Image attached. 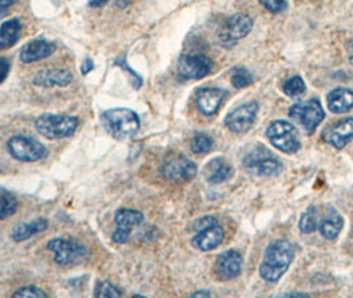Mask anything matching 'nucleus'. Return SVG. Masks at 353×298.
Returning a JSON list of instances; mask_svg holds the SVG:
<instances>
[{
  "label": "nucleus",
  "mask_w": 353,
  "mask_h": 298,
  "mask_svg": "<svg viewBox=\"0 0 353 298\" xmlns=\"http://www.w3.org/2000/svg\"><path fill=\"white\" fill-rule=\"evenodd\" d=\"M294 257H295V249L288 240L279 239L272 242L270 246H267L263 262L259 268V273L262 279L268 282L279 280L288 270Z\"/></svg>",
  "instance_id": "f257e3e1"
},
{
  "label": "nucleus",
  "mask_w": 353,
  "mask_h": 298,
  "mask_svg": "<svg viewBox=\"0 0 353 298\" xmlns=\"http://www.w3.org/2000/svg\"><path fill=\"white\" fill-rule=\"evenodd\" d=\"M101 123L106 131L116 140H126L137 136L140 130V118L130 109L117 107L103 113Z\"/></svg>",
  "instance_id": "f03ea898"
},
{
  "label": "nucleus",
  "mask_w": 353,
  "mask_h": 298,
  "mask_svg": "<svg viewBox=\"0 0 353 298\" xmlns=\"http://www.w3.org/2000/svg\"><path fill=\"white\" fill-rule=\"evenodd\" d=\"M79 120L67 114H41L36 118V130L47 140H63L71 137L79 127Z\"/></svg>",
  "instance_id": "7ed1b4c3"
},
{
  "label": "nucleus",
  "mask_w": 353,
  "mask_h": 298,
  "mask_svg": "<svg viewBox=\"0 0 353 298\" xmlns=\"http://www.w3.org/2000/svg\"><path fill=\"white\" fill-rule=\"evenodd\" d=\"M271 145L285 154H295L301 149L296 129L288 121H274L265 131Z\"/></svg>",
  "instance_id": "20e7f679"
},
{
  "label": "nucleus",
  "mask_w": 353,
  "mask_h": 298,
  "mask_svg": "<svg viewBox=\"0 0 353 298\" xmlns=\"http://www.w3.org/2000/svg\"><path fill=\"white\" fill-rule=\"evenodd\" d=\"M8 153L20 162H37L48 156L46 146L28 136H14L7 142Z\"/></svg>",
  "instance_id": "39448f33"
},
{
  "label": "nucleus",
  "mask_w": 353,
  "mask_h": 298,
  "mask_svg": "<svg viewBox=\"0 0 353 298\" xmlns=\"http://www.w3.org/2000/svg\"><path fill=\"white\" fill-rule=\"evenodd\" d=\"M288 116L301 125L307 134H312L325 117L320 101L316 98L295 104L290 107Z\"/></svg>",
  "instance_id": "423d86ee"
},
{
  "label": "nucleus",
  "mask_w": 353,
  "mask_h": 298,
  "mask_svg": "<svg viewBox=\"0 0 353 298\" xmlns=\"http://www.w3.org/2000/svg\"><path fill=\"white\" fill-rule=\"evenodd\" d=\"M245 167L255 176H274L281 173L282 163L265 147H256L245 158Z\"/></svg>",
  "instance_id": "0eeeda50"
},
{
  "label": "nucleus",
  "mask_w": 353,
  "mask_h": 298,
  "mask_svg": "<svg viewBox=\"0 0 353 298\" xmlns=\"http://www.w3.org/2000/svg\"><path fill=\"white\" fill-rule=\"evenodd\" d=\"M254 27V20L248 14H235L230 17L219 31V44L223 48H232L238 40L246 37Z\"/></svg>",
  "instance_id": "6e6552de"
},
{
  "label": "nucleus",
  "mask_w": 353,
  "mask_h": 298,
  "mask_svg": "<svg viewBox=\"0 0 353 298\" xmlns=\"http://www.w3.org/2000/svg\"><path fill=\"white\" fill-rule=\"evenodd\" d=\"M161 173L169 180L189 182L196 175V164L183 156H170L163 160Z\"/></svg>",
  "instance_id": "1a4fd4ad"
},
{
  "label": "nucleus",
  "mask_w": 353,
  "mask_h": 298,
  "mask_svg": "<svg viewBox=\"0 0 353 298\" xmlns=\"http://www.w3.org/2000/svg\"><path fill=\"white\" fill-rule=\"evenodd\" d=\"M212 70V61L205 54H182L178 60V73L186 80H201Z\"/></svg>",
  "instance_id": "9d476101"
},
{
  "label": "nucleus",
  "mask_w": 353,
  "mask_h": 298,
  "mask_svg": "<svg viewBox=\"0 0 353 298\" xmlns=\"http://www.w3.org/2000/svg\"><path fill=\"white\" fill-rule=\"evenodd\" d=\"M47 248L53 252L54 262L60 265L79 263L87 255V248L68 239H53Z\"/></svg>",
  "instance_id": "9b49d317"
},
{
  "label": "nucleus",
  "mask_w": 353,
  "mask_h": 298,
  "mask_svg": "<svg viewBox=\"0 0 353 298\" xmlns=\"http://www.w3.org/2000/svg\"><path fill=\"white\" fill-rule=\"evenodd\" d=\"M114 222L117 228L113 232L112 240L117 244H124L129 240L132 229L140 226L143 222V215L140 211L121 209L116 212Z\"/></svg>",
  "instance_id": "f8f14e48"
},
{
  "label": "nucleus",
  "mask_w": 353,
  "mask_h": 298,
  "mask_svg": "<svg viewBox=\"0 0 353 298\" xmlns=\"http://www.w3.org/2000/svg\"><path fill=\"white\" fill-rule=\"evenodd\" d=\"M259 105L256 101H251L248 104L239 106L228 114L225 123L232 133L241 134L248 131V129L255 123Z\"/></svg>",
  "instance_id": "ddd939ff"
},
{
  "label": "nucleus",
  "mask_w": 353,
  "mask_h": 298,
  "mask_svg": "<svg viewBox=\"0 0 353 298\" xmlns=\"http://www.w3.org/2000/svg\"><path fill=\"white\" fill-rule=\"evenodd\" d=\"M243 259L236 251H226L221 253L215 263V272L222 280H232L242 273Z\"/></svg>",
  "instance_id": "4468645a"
},
{
  "label": "nucleus",
  "mask_w": 353,
  "mask_h": 298,
  "mask_svg": "<svg viewBox=\"0 0 353 298\" xmlns=\"http://www.w3.org/2000/svg\"><path fill=\"white\" fill-rule=\"evenodd\" d=\"M226 97V92L219 88L199 89L195 96V104L201 113L206 116H212L218 111Z\"/></svg>",
  "instance_id": "2eb2a0df"
},
{
  "label": "nucleus",
  "mask_w": 353,
  "mask_h": 298,
  "mask_svg": "<svg viewBox=\"0 0 353 298\" xmlns=\"http://www.w3.org/2000/svg\"><path fill=\"white\" fill-rule=\"evenodd\" d=\"M353 140V117L344 118L324 133V140L335 149H344L350 140Z\"/></svg>",
  "instance_id": "dca6fc26"
},
{
  "label": "nucleus",
  "mask_w": 353,
  "mask_h": 298,
  "mask_svg": "<svg viewBox=\"0 0 353 298\" xmlns=\"http://www.w3.org/2000/svg\"><path fill=\"white\" fill-rule=\"evenodd\" d=\"M223 239H225V229L222 228L218 223L196 232V235L192 240V244L199 251L208 252V251L215 249L223 242Z\"/></svg>",
  "instance_id": "f3484780"
},
{
  "label": "nucleus",
  "mask_w": 353,
  "mask_h": 298,
  "mask_svg": "<svg viewBox=\"0 0 353 298\" xmlns=\"http://www.w3.org/2000/svg\"><path fill=\"white\" fill-rule=\"evenodd\" d=\"M73 74L68 70H40L34 78V84L41 88L67 87L72 83Z\"/></svg>",
  "instance_id": "a211bd4d"
},
{
  "label": "nucleus",
  "mask_w": 353,
  "mask_h": 298,
  "mask_svg": "<svg viewBox=\"0 0 353 298\" xmlns=\"http://www.w3.org/2000/svg\"><path fill=\"white\" fill-rule=\"evenodd\" d=\"M54 51V45L52 43L43 40V39H37L32 40L30 43H27L21 51H20V60L23 63H35L44 60L47 57H50Z\"/></svg>",
  "instance_id": "6ab92c4d"
},
{
  "label": "nucleus",
  "mask_w": 353,
  "mask_h": 298,
  "mask_svg": "<svg viewBox=\"0 0 353 298\" xmlns=\"http://www.w3.org/2000/svg\"><path fill=\"white\" fill-rule=\"evenodd\" d=\"M232 175V167L226 159L214 158L205 167L206 180L212 184H221L229 180Z\"/></svg>",
  "instance_id": "aec40b11"
},
{
  "label": "nucleus",
  "mask_w": 353,
  "mask_h": 298,
  "mask_svg": "<svg viewBox=\"0 0 353 298\" xmlns=\"http://www.w3.org/2000/svg\"><path fill=\"white\" fill-rule=\"evenodd\" d=\"M344 226L343 216L335 210H328V212L321 213L319 231L323 237L332 240L339 236Z\"/></svg>",
  "instance_id": "412c9836"
},
{
  "label": "nucleus",
  "mask_w": 353,
  "mask_h": 298,
  "mask_svg": "<svg viewBox=\"0 0 353 298\" xmlns=\"http://www.w3.org/2000/svg\"><path fill=\"white\" fill-rule=\"evenodd\" d=\"M328 107L332 113L343 114L353 107V92L351 89L336 88L327 97Z\"/></svg>",
  "instance_id": "4be33fe9"
},
{
  "label": "nucleus",
  "mask_w": 353,
  "mask_h": 298,
  "mask_svg": "<svg viewBox=\"0 0 353 298\" xmlns=\"http://www.w3.org/2000/svg\"><path fill=\"white\" fill-rule=\"evenodd\" d=\"M21 35V21L19 19H10L0 25V51L14 47Z\"/></svg>",
  "instance_id": "5701e85b"
},
{
  "label": "nucleus",
  "mask_w": 353,
  "mask_h": 298,
  "mask_svg": "<svg viewBox=\"0 0 353 298\" xmlns=\"http://www.w3.org/2000/svg\"><path fill=\"white\" fill-rule=\"evenodd\" d=\"M48 228V220L47 219H35L32 222H27V223H20L15 228L12 229L11 237L15 242H24L28 240L30 237L35 236L37 233L44 232Z\"/></svg>",
  "instance_id": "b1692460"
},
{
  "label": "nucleus",
  "mask_w": 353,
  "mask_h": 298,
  "mask_svg": "<svg viewBox=\"0 0 353 298\" xmlns=\"http://www.w3.org/2000/svg\"><path fill=\"white\" fill-rule=\"evenodd\" d=\"M321 219V212L318 207H310L303 212L301 222H299V229L303 233H311L319 229Z\"/></svg>",
  "instance_id": "393cba45"
},
{
  "label": "nucleus",
  "mask_w": 353,
  "mask_h": 298,
  "mask_svg": "<svg viewBox=\"0 0 353 298\" xmlns=\"http://www.w3.org/2000/svg\"><path fill=\"white\" fill-rule=\"evenodd\" d=\"M18 210V200L12 193L0 190V220L12 216Z\"/></svg>",
  "instance_id": "a878e982"
},
{
  "label": "nucleus",
  "mask_w": 353,
  "mask_h": 298,
  "mask_svg": "<svg viewBox=\"0 0 353 298\" xmlns=\"http://www.w3.org/2000/svg\"><path fill=\"white\" fill-rule=\"evenodd\" d=\"M214 140L205 133H198L190 142V149L194 154H206L212 150Z\"/></svg>",
  "instance_id": "bb28decb"
},
{
  "label": "nucleus",
  "mask_w": 353,
  "mask_h": 298,
  "mask_svg": "<svg viewBox=\"0 0 353 298\" xmlns=\"http://www.w3.org/2000/svg\"><path fill=\"white\" fill-rule=\"evenodd\" d=\"M283 92L288 96V97H301L305 93V83L303 81L301 76H294L290 80L285 81L284 87H283Z\"/></svg>",
  "instance_id": "cd10ccee"
},
{
  "label": "nucleus",
  "mask_w": 353,
  "mask_h": 298,
  "mask_svg": "<svg viewBox=\"0 0 353 298\" xmlns=\"http://www.w3.org/2000/svg\"><path fill=\"white\" fill-rule=\"evenodd\" d=\"M123 295V292L116 286L113 285L112 282L109 281H101L97 284L96 289H94V297H109L116 298L120 297Z\"/></svg>",
  "instance_id": "c85d7f7f"
},
{
  "label": "nucleus",
  "mask_w": 353,
  "mask_h": 298,
  "mask_svg": "<svg viewBox=\"0 0 353 298\" xmlns=\"http://www.w3.org/2000/svg\"><path fill=\"white\" fill-rule=\"evenodd\" d=\"M254 81L252 74L245 68H238L231 76V84L236 89H243L251 85Z\"/></svg>",
  "instance_id": "c756f323"
},
{
  "label": "nucleus",
  "mask_w": 353,
  "mask_h": 298,
  "mask_svg": "<svg viewBox=\"0 0 353 298\" xmlns=\"http://www.w3.org/2000/svg\"><path fill=\"white\" fill-rule=\"evenodd\" d=\"M12 297L19 298V297H48V295L43 290V289H40V288H37L35 285H27V286H23V288H20L18 289L14 295H12Z\"/></svg>",
  "instance_id": "7c9ffc66"
},
{
  "label": "nucleus",
  "mask_w": 353,
  "mask_h": 298,
  "mask_svg": "<svg viewBox=\"0 0 353 298\" xmlns=\"http://www.w3.org/2000/svg\"><path fill=\"white\" fill-rule=\"evenodd\" d=\"M265 10H268L272 14H279L287 8L285 0H259Z\"/></svg>",
  "instance_id": "2f4dec72"
},
{
  "label": "nucleus",
  "mask_w": 353,
  "mask_h": 298,
  "mask_svg": "<svg viewBox=\"0 0 353 298\" xmlns=\"http://www.w3.org/2000/svg\"><path fill=\"white\" fill-rule=\"evenodd\" d=\"M116 65H120V67H123L125 70H128L129 73H130V77L134 80V83H133V87L136 89L140 88L142 84V78L134 72V70H132V68H129V65H128V63L125 61V57H119L116 61Z\"/></svg>",
  "instance_id": "473e14b6"
},
{
  "label": "nucleus",
  "mask_w": 353,
  "mask_h": 298,
  "mask_svg": "<svg viewBox=\"0 0 353 298\" xmlns=\"http://www.w3.org/2000/svg\"><path fill=\"white\" fill-rule=\"evenodd\" d=\"M214 224H218V220L214 216H203V217L195 220L194 224H193V229H194V232L196 233V232L208 228V227L214 226Z\"/></svg>",
  "instance_id": "72a5a7b5"
},
{
  "label": "nucleus",
  "mask_w": 353,
  "mask_h": 298,
  "mask_svg": "<svg viewBox=\"0 0 353 298\" xmlns=\"http://www.w3.org/2000/svg\"><path fill=\"white\" fill-rule=\"evenodd\" d=\"M10 70H11V63H10V60L6 58V57L0 58V84L7 78Z\"/></svg>",
  "instance_id": "f704fd0d"
},
{
  "label": "nucleus",
  "mask_w": 353,
  "mask_h": 298,
  "mask_svg": "<svg viewBox=\"0 0 353 298\" xmlns=\"http://www.w3.org/2000/svg\"><path fill=\"white\" fill-rule=\"evenodd\" d=\"M18 0H0V18L7 14V11L17 3Z\"/></svg>",
  "instance_id": "c9c22d12"
},
{
  "label": "nucleus",
  "mask_w": 353,
  "mask_h": 298,
  "mask_svg": "<svg viewBox=\"0 0 353 298\" xmlns=\"http://www.w3.org/2000/svg\"><path fill=\"white\" fill-rule=\"evenodd\" d=\"M94 70V64H93V61L90 60V58H85V61L83 63V65H81V73L83 74H88L89 72H92V70Z\"/></svg>",
  "instance_id": "e433bc0d"
},
{
  "label": "nucleus",
  "mask_w": 353,
  "mask_h": 298,
  "mask_svg": "<svg viewBox=\"0 0 353 298\" xmlns=\"http://www.w3.org/2000/svg\"><path fill=\"white\" fill-rule=\"evenodd\" d=\"M108 1H109V0H89V6H90V7H101V6H104Z\"/></svg>",
  "instance_id": "4c0bfd02"
},
{
  "label": "nucleus",
  "mask_w": 353,
  "mask_h": 298,
  "mask_svg": "<svg viewBox=\"0 0 353 298\" xmlns=\"http://www.w3.org/2000/svg\"><path fill=\"white\" fill-rule=\"evenodd\" d=\"M192 297H210V292L208 290H199L192 295Z\"/></svg>",
  "instance_id": "58836bf2"
},
{
  "label": "nucleus",
  "mask_w": 353,
  "mask_h": 298,
  "mask_svg": "<svg viewBox=\"0 0 353 298\" xmlns=\"http://www.w3.org/2000/svg\"><path fill=\"white\" fill-rule=\"evenodd\" d=\"M348 53H350V60L353 64V37L351 39V41L348 43Z\"/></svg>",
  "instance_id": "ea45409f"
},
{
  "label": "nucleus",
  "mask_w": 353,
  "mask_h": 298,
  "mask_svg": "<svg viewBox=\"0 0 353 298\" xmlns=\"http://www.w3.org/2000/svg\"><path fill=\"white\" fill-rule=\"evenodd\" d=\"M132 0H117V4L120 6V7H125L126 4H129Z\"/></svg>",
  "instance_id": "a19ab883"
}]
</instances>
